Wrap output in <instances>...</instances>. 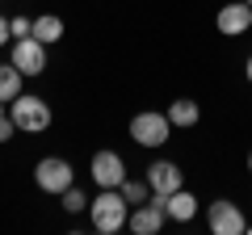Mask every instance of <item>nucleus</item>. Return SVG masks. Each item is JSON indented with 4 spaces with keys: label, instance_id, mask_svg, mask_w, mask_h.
Wrapping results in <instances>:
<instances>
[{
    "label": "nucleus",
    "instance_id": "f257e3e1",
    "mask_svg": "<svg viewBox=\"0 0 252 235\" xmlns=\"http://www.w3.org/2000/svg\"><path fill=\"white\" fill-rule=\"evenodd\" d=\"M89 214H93V231L101 235H118L130 218V206H126L122 189H101L97 198L89 202Z\"/></svg>",
    "mask_w": 252,
    "mask_h": 235
},
{
    "label": "nucleus",
    "instance_id": "f03ea898",
    "mask_svg": "<svg viewBox=\"0 0 252 235\" xmlns=\"http://www.w3.org/2000/svg\"><path fill=\"white\" fill-rule=\"evenodd\" d=\"M9 118L13 126L21 130V135H42V130H51V105H46V97H38V92H21V97L9 101Z\"/></svg>",
    "mask_w": 252,
    "mask_h": 235
},
{
    "label": "nucleus",
    "instance_id": "7ed1b4c3",
    "mask_svg": "<svg viewBox=\"0 0 252 235\" xmlns=\"http://www.w3.org/2000/svg\"><path fill=\"white\" fill-rule=\"evenodd\" d=\"M130 139H135L139 147H147V151L164 147V143L172 139V122H168V114H160V109H139V114L130 118Z\"/></svg>",
    "mask_w": 252,
    "mask_h": 235
},
{
    "label": "nucleus",
    "instance_id": "20e7f679",
    "mask_svg": "<svg viewBox=\"0 0 252 235\" xmlns=\"http://www.w3.org/2000/svg\"><path fill=\"white\" fill-rule=\"evenodd\" d=\"M34 185L42 193H51V198H59L63 189H72V185H76L72 160H63V155H42V160L34 164Z\"/></svg>",
    "mask_w": 252,
    "mask_h": 235
},
{
    "label": "nucleus",
    "instance_id": "39448f33",
    "mask_svg": "<svg viewBox=\"0 0 252 235\" xmlns=\"http://www.w3.org/2000/svg\"><path fill=\"white\" fill-rule=\"evenodd\" d=\"M9 63L17 67L21 76H42L46 72V42H38L34 34L30 38H13L9 42Z\"/></svg>",
    "mask_w": 252,
    "mask_h": 235
},
{
    "label": "nucleus",
    "instance_id": "423d86ee",
    "mask_svg": "<svg viewBox=\"0 0 252 235\" xmlns=\"http://www.w3.org/2000/svg\"><path fill=\"white\" fill-rule=\"evenodd\" d=\"M206 227L215 235H244V231H248V218H244V210L235 206V202L219 198V202L206 206Z\"/></svg>",
    "mask_w": 252,
    "mask_h": 235
},
{
    "label": "nucleus",
    "instance_id": "0eeeda50",
    "mask_svg": "<svg viewBox=\"0 0 252 235\" xmlns=\"http://www.w3.org/2000/svg\"><path fill=\"white\" fill-rule=\"evenodd\" d=\"M164 223H168V214H164V198H147L143 206H130V218H126V227L135 235H160Z\"/></svg>",
    "mask_w": 252,
    "mask_h": 235
},
{
    "label": "nucleus",
    "instance_id": "6e6552de",
    "mask_svg": "<svg viewBox=\"0 0 252 235\" xmlns=\"http://www.w3.org/2000/svg\"><path fill=\"white\" fill-rule=\"evenodd\" d=\"M89 172H93V185H97V189H118V185L126 181V164H122L118 151H93Z\"/></svg>",
    "mask_w": 252,
    "mask_h": 235
},
{
    "label": "nucleus",
    "instance_id": "1a4fd4ad",
    "mask_svg": "<svg viewBox=\"0 0 252 235\" xmlns=\"http://www.w3.org/2000/svg\"><path fill=\"white\" fill-rule=\"evenodd\" d=\"M143 176H147V185H152L156 198H168V193H177L181 185H185V172H181V164H172V160H152Z\"/></svg>",
    "mask_w": 252,
    "mask_h": 235
},
{
    "label": "nucleus",
    "instance_id": "9d476101",
    "mask_svg": "<svg viewBox=\"0 0 252 235\" xmlns=\"http://www.w3.org/2000/svg\"><path fill=\"white\" fill-rule=\"evenodd\" d=\"M215 26H219V34L240 38L244 29H252V4H248V0H231V4H223L219 17H215Z\"/></svg>",
    "mask_w": 252,
    "mask_h": 235
},
{
    "label": "nucleus",
    "instance_id": "9b49d317",
    "mask_svg": "<svg viewBox=\"0 0 252 235\" xmlns=\"http://www.w3.org/2000/svg\"><path fill=\"white\" fill-rule=\"evenodd\" d=\"M202 210V202H198V193H189L185 185H181L177 193H168L164 198V214H168V223H193V214Z\"/></svg>",
    "mask_w": 252,
    "mask_h": 235
},
{
    "label": "nucleus",
    "instance_id": "f8f14e48",
    "mask_svg": "<svg viewBox=\"0 0 252 235\" xmlns=\"http://www.w3.org/2000/svg\"><path fill=\"white\" fill-rule=\"evenodd\" d=\"M164 114H168L172 130H193V126L202 122V105H198V101H189V97H177Z\"/></svg>",
    "mask_w": 252,
    "mask_h": 235
},
{
    "label": "nucleus",
    "instance_id": "ddd939ff",
    "mask_svg": "<svg viewBox=\"0 0 252 235\" xmlns=\"http://www.w3.org/2000/svg\"><path fill=\"white\" fill-rule=\"evenodd\" d=\"M63 29H67V26H63L59 13H42V17H34V38H38V42H46V46L59 42Z\"/></svg>",
    "mask_w": 252,
    "mask_h": 235
},
{
    "label": "nucleus",
    "instance_id": "4468645a",
    "mask_svg": "<svg viewBox=\"0 0 252 235\" xmlns=\"http://www.w3.org/2000/svg\"><path fill=\"white\" fill-rule=\"evenodd\" d=\"M21 92H26V76H21L13 63H0V101L9 105L13 97H21Z\"/></svg>",
    "mask_w": 252,
    "mask_h": 235
},
{
    "label": "nucleus",
    "instance_id": "2eb2a0df",
    "mask_svg": "<svg viewBox=\"0 0 252 235\" xmlns=\"http://www.w3.org/2000/svg\"><path fill=\"white\" fill-rule=\"evenodd\" d=\"M118 189H122L126 206H143V202L152 198V185H147V176H139V181H130V176H126V181L118 185Z\"/></svg>",
    "mask_w": 252,
    "mask_h": 235
},
{
    "label": "nucleus",
    "instance_id": "dca6fc26",
    "mask_svg": "<svg viewBox=\"0 0 252 235\" xmlns=\"http://www.w3.org/2000/svg\"><path fill=\"white\" fill-rule=\"evenodd\" d=\"M59 206H63V214H84V210H89V193L72 185V189L59 193Z\"/></svg>",
    "mask_w": 252,
    "mask_h": 235
},
{
    "label": "nucleus",
    "instance_id": "f3484780",
    "mask_svg": "<svg viewBox=\"0 0 252 235\" xmlns=\"http://www.w3.org/2000/svg\"><path fill=\"white\" fill-rule=\"evenodd\" d=\"M9 29H13V38H30L34 34V17H9Z\"/></svg>",
    "mask_w": 252,
    "mask_h": 235
},
{
    "label": "nucleus",
    "instance_id": "a211bd4d",
    "mask_svg": "<svg viewBox=\"0 0 252 235\" xmlns=\"http://www.w3.org/2000/svg\"><path fill=\"white\" fill-rule=\"evenodd\" d=\"M13 135H17V126H13V118H0V143H9Z\"/></svg>",
    "mask_w": 252,
    "mask_h": 235
},
{
    "label": "nucleus",
    "instance_id": "6ab92c4d",
    "mask_svg": "<svg viewBox=\"0 0 252 235\" xmlns=\"http://www.w3.org/2000/svg\"><path fill=\"white\" fill-rule=\"evenodd\" d=\"M4 42H13V29H9V17L0 13V46H4Z\"/></svg>",
    "mask_w": 252,
    "mask_h": 235
},
{
    "label": "nucleus",
    "instance_id": "aec40b11",
    "mask_svg": "<svg viewBox=\"0 0 252 235\" xmlns=\"http://www.w3.org/2000/svg\"><path fill=\"white\" fill-rule=\"evenodd\" d=\"M244 76H248V84H252V55H248V63H244Z\"/></svg>",
    "mask_w": 252,
    "mask_h": 235
},
{
    "label": "nucleus",
    "instance_id": "412c9836",
    "mask_svg": "<svg viewBox=\"0 0 252 235\" xmlns=\"http://www.w3.org/2000/svg\"><path fill=\"white\" fill-rule=\"evenodd\" d=\"M0 118H9V105H4V101H0Z\"/></svg>",
    "mask_w": 252,
    "mask_h": 235
},
{
    "label": "nucleus",
    "instance_id": "4be33fe9",
    "mask_svg": "<svg viewBox=\"0 0 252 235\" xmlns=\"http://www.w3.org/2000/svg\"><path fill=\"white\" fill-rule=\"evenodd\" d=\"M248 172H252V151H248Z\"/></svg>",
    "mask_w": 252,
    "mask_h": 235
},
{
    "label": "nucleus",
    "instance_id": "5701e85b",
    "mask_svg": "<svg viewBox=\"0 0 252 235\" xmlns=\"http://www.w3.org/2000/svg\"><path fill=\"white\" fill-rule=\"evenodd\" d=\"M248 4H252V0H248Z\"/></svg>",
    "mask_w": 252,
    "mask_h": 235
}]
</instances>
